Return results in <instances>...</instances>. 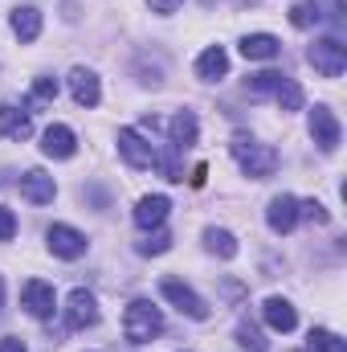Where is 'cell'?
Here are the masks:
<instances>
[{"label": "cell", "instance_id": "6da1fadb", "mask_svg": "<svg viewBox=\"0 0 347 352\" xmlns=\"http://www.w3.org/2000/svg\"><path fill=\"white\" fill-rule=\"evenodd\" d=\"M229 152H233V160L241 164V173L254 176V180H265V176L278 173V152H274L270 144H258V140L246 135V131H237V135L229 140Z\"/></svg>", "mask_w": 347, "mask_h": 352}, {"label": "cell", "instance_id": "7a4b0ae2", "mask_svg": "<svg viewBox=\"0 0 347 352\" xmlns=\"http://www.w3.org/2000/svg\"><path fill=\"white\" fill-rule=\"evenodd\" d=\"M123 332H127V340H135V344L156 340V336L164 332V316H160V307H156L152 299H135V303H127V311H123Z\"/></svg>", "mask_w": 347, "mask_h": 352}, {"label": "cell", "instance_id": "3957f363", "mask_svg": "<svg viewBox=\"0 0 347 352\" xmlns=\"http://www.w3.org/2000/svg\"><path fill=\"white\" fill-rule=\"evenodd\" d=\"M307 62H311L323 78H339L347 70V45L339 37H319V41L307 50Z\"/></svg>", "mask_w": 347, "mask_h": 352}, {"label": "cell", "instance_id": "277c9868", "mask_svg": "<svg viewBox=\"0 0 347 352\" xmlns=\"http://www.w3.org/2000/svg\"><path fill=\"white\" fill-rule=\"evenodd\" d=\"M160 295H164L172 307H180L188 320H208V303H204L188 283H180V278H164V283H160Z\"/></svg>", "mask_w": 347, "mask_h": 352}, {"label": "cell", "instance_id": "5b68a950", "mask_svg": "<svg viewBox=\"0 0 347 352\" xmlns=\"http://www.w3.org/2000/svg\"><path fill=\"white\" fill-rule=\"evenodd\" d=\"M21 303H25V311L33 316V320H49L53 316V287L45 283V278H29L25 287H21Z\"/></svg>", "mask_w": 347, "mask_h": 352}, {"label": "cell", "instance_id": "8992f818", "mask_svg": "<svg viewBox=\"0 0 347 352\" xmlns=\"http://www.w3.org/2000/svg\"><path fill=\"white\" fill-rule=\"evenodd\" d=\"M62 311H66V324H70V328H78V332L98 324V303H94V295L82 291V287L66 295V307H62Z\"/></svg>", "mask_w": 347, "mask_h": 352}, {"label": "cell", "instance_id": "52a82bcc", "mask_svg": "<svg viewBox=\"0 0 347 352\" xmlns=\"http://www.w3.org/2000/svg\"><path fill=\"white\" fill-rule=\"evenodd\" d=\"M119 156H123L131 168H152V164H156V148H152L139 131H131V127L119 131Z\"/></svg>", "mask_w": 347, "mask_h": 352}, {"label": "cell", "instance_id": "ba28073f", "mask_svg": "<svg viewBox=\"0 0 347 352\" xmlns=\"http://www.w3.org/2000/svg\"><path fill=\"white\" fill-rule=\"evenodd\" d=\"M311 135H315V144L323 152H335L339 148V119H335L331 107H315L311 111Z\"/></svg>", "mask_w": 347, "mask_h": 352}, {"label": "cell", "instance_id": "9c48e42d", "mask_svg": "<svg viewBox=\"0 0 347 352\" xmlns=\"http://www.w3.org/2000/svg\"><path fill=\"white\" fill-rule=\"evenodd\" d=\"M49 250L58 258H82L86 254V234H78L74 226H49Z\"/></svg>", "mask_w": 347, "mask_h": 352}, {"label": "cell", "instance_id": "30bf717a", "mask_svg": "<svg viewBox=\"0 0 347 352\" xmlns=\"http://www.w3.org/2000/svg\"><path fill=\"white\" fill-rule=\"evenodd\" d=\"M41 152H45L49 160H70V156L78 152V140H74V131H70L66 123H53V127H45V135H41Z\"/></svg>", "mask_w": 347, "mask_h": 352}, {"label": "cell", "instance_id": "8fae6325", "mask_svg": "<svg viewBox=\"0 0 347 352\" xmlns=\"http://www.w3.org/2000/svg\"><path fill=\"white\" fill-rule=\"evenodd\" d=\"M265 221H270V230H274V234H290V230L298 226V201H294L290 192L274 197V201H270V209H265Z\"/></svg>", "mask_w": 347, "mask_h": 352}, {"label": "cell", "instance_id": "7c38bea8", "mask_svg": "<svg viewBox=\"0 0 347 352\" xmlns=\"http://www.w3.org/2000/svg\"><path fill=\"white\" fill-rule=\"evenodd\" d=\"M261 316H265V324H270L274 332H294V328H298V311H294V303L282 299V295H270V299L261 303Z\"/></svg>", "mask_w": 347, "mask_h": 352}, {"label": "cell", "instance_id": "4fadbf2b", "mask_svg": "<svg viewBox=\"0 0 347 352\" xmlns=\"http://www.w3.org/2000/svg\"><path fill=\"white\" fill-rule=\"evenodd\" d=\"M33 135V119H29V111H21V107H12V102H0V140H29Z\"/></svg>", "mask_w": 347, "mask_h": 352}, {"label": "cell", "instance_id": "5bb4252c", "mask_svg": "<svg viewBox=\"0 0 347 352\" xmlns=\"http://www.w3.org/2000/svg\"><path fill=\"white\" fill-rule=\"evenodd\" d=\"M53 192H58V184H53V176L49 173L29 168V173L21 176V197H25V201H33V205H49Z\"/></svg>", "mask_w": 347, "mask_h": 352}, {"label": "cell", "instance_id": "9a60e30c", "mask_svg": "<svg viewBox=\"0 0 347 352\" xmlns=\"http://www.w3.org/2000/svg\"><path fill=\"white\" fill-rule=\"evenodd\" d=\"M70 94H74V102H78V107H98V98H102L98 74H94V70H86V66L70 70Z\"/></svg>", "mask_w": 347, "mask_h": 352}, {"label": "cell", "instance_id": "2e32d148", "mask_svg": "<svg viewBox=\"0 0 347 352\" xmlns=\"http://www.w3.org/2000/svg\"><path fill=\"white\" fill-rule=\"evenodd\" d=\"M168 209H172L168 197H160V192H156V197H143V201L135 205V226H139V230H160V226L168 221Z\"/></svg>", "mask_w": 347, "mask_h": 352}, {"label": "cell", "instance_id": "e0dca14e", "mask_svg": "<svg viewBox=\"0 0 347 352\" xmlns=\"http://www.w3.org/2000/svg\"><path fill=\"white\" fill-rule=\"evenodd\" d=\"M278 54H282V41L270 37V33H250V37H241V58H250V62H270V58H278Z\"/></svg>", "mask_w": 347, "mask_h": 352}, {"label": "cell", "instance_id": "ac0fdd59", "mask_svg": "<svg viewBox=\"0 0 347 352\" xmlns=\"http://www.w3.org/2000/svg\"><path fill=\"white\" fill-rule=\"evenodd\" d=\"M196 74H200L204 82H217V78H225V74H229V54H225L221 45H208V50L196 58Z\"/></svg>", "mask_w": 347, "mask_h": 352}, {"label": "cell", "instance_id": "d6986e66", "mask_svg": "<svg viewBox=\"0 0 347 352\" xmlns=\"http://www.w3.org/2000/svg\"><path fill=\"white\" fill-rule=\"evenodd\" d=\"M12 33H16L21 41H37V33H41V12H37L33 4L12 8Z\"/></svg>", "mask_w": 347, "mask_h": 352}, {"label": "cell", "instance_id": "ffe728a7", "mask_svg": "<svg viewBox=\"0 0 347 352\" xmlns=\"http://www.w3.org/2000/svg\"><path fill=\"white\" fill-rule=\"evenodd\" d=\"M168 131H172V148L176 152L192 148V144H196V115H192V111H176V119L168 123Z\"/></svg>", "mask_w": 347, "mask_h": 352}, {"label": "cell", "instance_id": "44dd1931", "mask_svg": "<svg viewBox=\"0 0 347 352\" xmlns=\"http://www.w3.org/2000/svg\"><path fill=\"white\" fill-rule=\"evenodd\" d=\"M204 246L221 258H237V238L229 230H204Z\"/></svg>", "mask_w": 347, "mask_h": 352}, {"label": "cell", "instance_id": "7402d4cb", "mask_svg": "<svg viewBox=\"0 0 347 352\" xmlns=\"http://www.w3.org/2000/svg\"><path fill=\"white\" fill-rule=\"evenodd\" d=\"M307 352H347V340H339V336L327 332V328H311V336H307Z\"/></svg>", "mask_w": 347, "mask_h": 352}, {"label": "cell", "instance_id": "603a6c76", "mask_svg": "<svg viewBox=\"0 0 347 352\" xmlns=\"http://www.w3.org/2000/svg\"><path fill=\"white\" fill-rule=\"evenodd\" d=\"M319 21H323L319 0H298V4L290 8V25H294V29H311V25H319Z\"/></svg>", "mask_w": 347, "mask_h": 352}, {"label": "cell", "instance_id": "cb8c5ba5", "mask_svg": "<svg viewBox=\"0 0 347 352\" xmlns=\"http://www.w3.org/2000/svg\"><path fill=\"white\" fill-rule=\"evenodd\" d=\"M237 340H241V349L246 352H265L270 349L265 336H261V328L254 324V320H241V324H237Z\"/></svg>", "mask_w": 347, "mask_h": 352}, {"label": "cell", "instance_id": "d4e9b609", "mask_svg": "<svg viewBox=\"0 0 347 352\" xmlns=\"http://www.w3.org/2000/svg\"><path fill=\"white\" fill-rule=\"evenodd\" d=\"M282 78L286 74H278V70H261V74H250L246 78V90L250 94H274V90L282 87Z\"/></svg>", "mask_w": 347, "mask_h": 352}, {"label": "cell", "instance_id": "484cf974", "mask_svg": "<svg viewBox=\"0 0 347 352\" xmlns=\"http://www.w3.org/2000/svg\"><path fill=\"white\" fill-rule=\"evenodd\" d=\"M274 98H278L282 111H298V107H302V87H298L294 78H282V87L274 90Z\"/></svg>", "mask_w": 347, "mask_h": 352}, {"label": "cell", "instance_id": "4316f807", "mask_svg": "<svg viewBox=\"0 0 347 352\" xmlns=\"http://www.w3.org/2000/svg\"><path fill=\"white\" fill-rule=\"evenodd\" d=\"M168 250H172V234H168L164 226H160L156 234L147 230V238L139 242V254H168Z\"/></svg>", "mask_w": 347, "mask_h": 352}, {"label": "cell", "instance_id": "83f0119b", "mask_svg": "<svg viewBox=\"0 0 347 352\" xmlns=\"http://www.w3.org/2000/svg\"><path fill=\"white\" fill-rule=\"evenodd\" d=\"M58 98V78H37L33 82V102H53Z\"/></svg>", "mask_w": 347, "mask_h": 352}, {"label": "cell", "instance_id": "f1b7e54d", "mask_svg": "<svg viewBox=\"0 0 347 352\" xmlns=\"http://www.w3.org/2000/svg\"><path fill=\"white\" fill-rule=\"evenodd\" d=\"M298 217H307V221H319V226H323V221H327L331 213H327V209H323L319 201H298Z\"/></svg>", "mask_w": 347, "mask_h": 352}, {"label": "cell", "instance_id": "f546056e", "mask_svg": "<svg viewBox=\"0 0 347 352\" xmlns=\"http://www.w3.org/2000/svg\"><path fill=\"white\" fill-rule=\"evenodd\" d=\"M12 234H16V217L12 209H0V242H12Z\"/></svg>", "mask_w": 347, "mask_h": 352}, {"label": "cell", "instance_id": "4dcf8cb0", "mask_svg": "<svg viewBox=\"0 0 347 352\" xmlns=\"http://www.w3.org/2000/svg\"><path fill=\"white\" fill-rule=\"evenodd\" d=\"M147 4H152L156 12H176V8H180V0H147Z\"/></svg>", "mask_w": 347, "mask_h": 352}, {"label": "cell", "instance_id": "1f68e13d", "mask_svg": "<svg viewBox=\"0 0 347 352\" xmlns=\"http://www.w3.org/2000/svg\"><path fill=\"white\" fill-rule=\"evenodd\" d=\"M0 352H25V340H16V336H8V340H0Z\"/></svg>", "mask_w": 347, "mask_h": 352}, {"label": "cell", "instance_id": "d6a6232c", "mask_svg": "<svg viewBox=\"0 0 347 352\" xmlns=\"http://www.w3.org/2000/svg\"><path fill=\"white\" fill-rule=\"evenodd\" d=\"M188 180H192V188H200V184H204V164H196V168H192V176H188Z\"/></svg>", "mask_w": 347, "mask_h": 352}, {"label": "cell", "instance_id": "836d02e7", "mask_svg": "<svg viewBox=\"0 0 347 352\" xmlns=\"http://www.w3.org/2000/svg\"><path fill=\"white\" fill-rule=\"evenodd\" d=\"M0 307H4V283H0Z\"/></svg>", "mask_w": 347, "mask_h": 352}]
</instances>
